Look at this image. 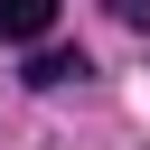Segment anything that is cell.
I'll return each mask as SVG.
<instances>
[{
    "label": "cell",
    "mask_w": 150,
    "mask_h": 150,
    "mask_svg": "<svg viewBox=\"0 0 150 150\" xmlns=\"http://www.w3.org/2000/svg\"><path fill=\"white\" fill-rule=\"evenodd\" d=\"M103 9H112L122 28H150V0H103Z\"/></svg>",
    "instance_id": "obj_3"
},
{
    "label": "cell",
    "mask_w": 150,
    "mask_h": 150,
    "mask_svg": "<svg viewBox=\"0 0 150 150\" xmlns=\"http://www.w3.org/2000/svg\"><path fill=\"white\" fill-rule=\"evenodd\" d=\"M47 28H56V0H0V38L9 47H38Z\"/></svg>",
    "instance_id": "obj_1"
},
{
    "label": "cell",
    "mask_w": 150,
    "mask_h": 150,
    "mask_svg": "<svg viewBox=\"0 0 150 150\" xmlns=\"http://www.w3.org/2000/svg\"><path fill=\"white\" fill-rule=\"evenodd\" d=\"M75 75H94V66H84V47H47V38H38V56H28V84H47V94H56V84H75Z\"/></svg>",
    "instance_id": "obj_2"
}]
</instances>
